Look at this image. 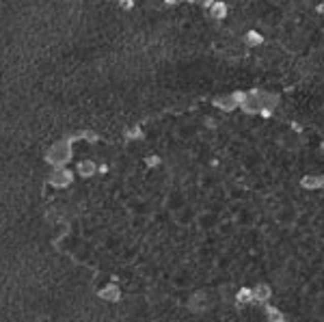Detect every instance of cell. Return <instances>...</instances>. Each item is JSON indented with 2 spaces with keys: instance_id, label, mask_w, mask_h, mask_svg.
<instances>
[{
  "instance_id": "obj_1",
  "label": "cell",
  "mask_w": 324,
  "mask_h": 322,
  "mask_svg": "<svg viewBox=\"0 0 324 322\" xmlns=\"http://www.w3.org/2000/svg\"><path fill=\"white\" fill-rule=\"evenodd\" d=\"M72 141H74V137H67V139L56 141L54 145L48 149V154H46L48 163L54 165V167H63L67 160L72 158Z\"/></svg>"
},
{
  "instance_id": "obj_2",
  "label": "cell",
  "mask_w": 324,
  "mask_h": 322,
  "mask_svg": "<svg viewBox=\"0 0 324 322\" xmlns=\"http://www.w3.org/2000/svg\"><path fill=\"white\" fill-rule=\"evenodd\" d=\"M242 100H244V91H234V93H227V95H220L214 100V106L220 108V111H234V108H238L242 104Z\"/></svg>"
},
{
  "instance_id": "obj_3",
  "label": "cell",
  "mask_w": 324,
  "mask_h": 322,
  "mask_svg": "<svg viewBox=\"0 0 324 322\" xmlns=\"http://www.w3.org/2000/svg\"><path fill=\"white\" fill-rule=\"evenodd\" d=\"M74 180V173L67 171L63 167H56L52 173H50V184L54 186V188H63V186H70Z\"/></svg>"
},
{
  "instance_id": "obj_4",
  "label": "cell",
  "mask_w": 324,
  "mask_h": 322,
  "mask_svg": "<svg viewBox=\"0 0 324 322\" xmlns=\"http://www.w3.org/2000/svg\"><path fill=\"white\" fill-rule=\"evenodd\" d=\"M301 184H303V188H307V190L322 188V186H324V175H305L301 180Z\"/></svg>"
},
{
  "instance_id": "obj_5",
  "label": "cell",
  "mask_w": 324,
  "mask_h": 322,
  "mask_svg": "<svg viewBox=\"0 0 324 322\" xmlns=\"http://www.w3.org/2000/svg\"><path fill=\"white\" fill-rule=\"evenodd\" d=\"M227 13H229V7L223 3V0H216V3L210 7V15H212L214 20H225Z\"/></svg>"
},
{
  "instance_id": "obj_6",
  "label": "cell",
  "mask_w": 324,
  "mask_h": 322,
  "mask_svg": "<svg viewBox=\"0 0 324 322\" xmlns=\"http://www.w3.org/2000/svg\"><path fill=\"white\" fill-rule=\"evenodd\" d=\"M95 171H98V167H95V163H93V160H82V163H78V173H80L82 177H91Z\"/></svg>"
},
{
  "instance_id": "obj_7",
  "label": "cell",
  "mask_w": 324,
  "mask_h": 322,
  "mask_svg": "<svg viewBox=\"0 0 324 322\" xmlns=\"http://www.w3.org/2000/svg\"><path fill=\"white\" fill-rule=\"evenodd\" d=\"M253 294H255V301H257V303H266V301L270 299V287L262 283V285L255 287Z\"/></svg>"
},
{
  "instance_id": "obj_8",
  "label": "cell",
  "mask_w": 324,
  "mask_h": 322,
  "mask_svg": "<svg viewBox=\"0 0 324 322\" xmlns=\"http://www.w3.org/2000/svg\"><path fill=\"white\" fill-rule=\"evenodd\" d=\"M244 41H246L249 46H262V44H264V37L260 35L257 30H249V33L244 35Z\"/></svg>"
},
{
  "instance_id": "obj_9",
  "label": "cell",
  "mask_w": 324,
  "mask_h": 322,
  "mask_svg": "<svg viewBox=\"0 0 324 322\" xmlns=\"http://www.w3.org/2000/svg\"><path fill=\"white\" fill-rule=\"evenodd\" d=\"M125 137H127V139H134V141H139V139H143V130L139 128V125H134V128L125 130Z\"/></svg>"
},
{
  "instance_id": "obj_10",
  "label": "cell",
  "mask_w": 324,
  "mask_h": 322,
  "mask_svg": "<svg viewBox=\"0 0 324 322\" xmlns=\"http://www.w3.org/2000/svg\"><path fill=\"white\" fill-rule=\"evenodd\" d=\"M268 322H285V318L281 316V313L277 311V309H268Z\"/></svg>"
},
{
  "instance_id": "obj_11",
  "label": "cell",
  "mask_w": 324,
  "mask_h": 322,
  "mask_svg": "<svg viewBox=\"0 0 324 322\" xmlns=\"http://www.w3.org/2000/svg\"><path fill=\"white\" fill-rule=\"evenodd\" d=\"M188 3H192V5H201V7H206V9H210V7L214 5L216 0H188Z\"/></svg>"
},
{
  "instance_id": "obj_12",
  "label": "cell",
  "mask_w": 324,
  "mask_h": 322,
  "mask_svg": "<svg viewBox=\"0 0 324 322\" xmlns=\"http://www.w3.org/2000/svg\"><path fill=\"white\" fill-rule=\"evenodd\" d=\"M104 296H106V299H117V296H119V290H117V287H108V290L104 292Z\"/></svg>"
},
{
  "instance_id": "obj_13",
  "label": "cell",
  "mask_w": 324,
  "mask_h": 322,
  "mask_svg": "<svg viewBox=\"0 0 324 322\" xmlns=\"http://www.w3.org/2000/svg\"><path fill=\"white\" fill-rule=\"evenodd\" d=\"M119 7H121V9H132L134 7V0H119Z\"/></svg>"
},
{
  "instance_id": "obj_14",
  "label": "cell",
  "mask_w": 324,
  "mask_h": 322,
  "mask_svg": "<svg viewBox=\"0 0 324 322\" xmlns=\"http://www.w3.org/2000/svg\"><path fill=\"white\" fill-rule=\"evenodd\" d=\"M165 3H167V5H180L182 0H165Z\"/></svg>"
}]
</instances>
